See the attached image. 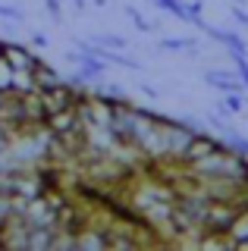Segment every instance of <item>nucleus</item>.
Segmentation results:
<instances>
[{
    "label": "nucleus",
    "mask_w": 248,
    "mask_h": 251,
    "mask_svg": "<svg viewBox=\"0 0 248 251\" xmlns=\"http://www.w3.org/2000/svg\"><path fill=\"white\" fill-rule=\"evenodd\" d=\"M217 148H223V138L220 135H211V132H198L195 138L189 141V148H185V154H182V163H195L201 160V157H207L211 151H217Z\"/></svg>",
    "instance_id": "nucleus-1"
},
{
    "label": "nucleus",
    "mask_w": 248,
    "mask_h": 251,
    "mask_svg": "<svg viewBox=\"0 0 248 251\" xmlns=\"http://www.w3.org/2000/svg\"><path fill=\"white\" fill-rule=\"evenodd\" d=\"M3 57L10 60L13 69H22V73H32L35 63L41 60L32 47H25V44H19V41H3Z\"/></svg>",
    "instance_id": "nucleus-2"
},
{
    "label": "nucleus",
    "mask_w": 248,
    "mask_h": 251,
    "mask_svg": "<svg viewBox=\"0 0 248 251\" xmlns=\"http://www.w3.org/2000/svg\"><path fill=\"white\" fill-rule=\"evenodd\" d=\"M204 85H211V88L217 91H223V94H229V91H245V85H242V78H239L236 69H204Z\"/></svg>",
    "instance_id": "nucleus-3"
},
{
    "label": "nucleus",
    "mask_w": 248,
    "mask_h": 251,
    "mask_svg": "<svg viewBox=\"0 0 248 251\" xmlns=\"http://www.w3.org/2000/svg\"><path fill=\"white\" fill-rule=\"evenodd\" d=\"M32 198H25V195H0V232H3V226L10 223L13 217H19L22 210H25V204Z\"/></svg>",
    "instance_id": "nucleus-4"
},
{
    "label": "nucleus",
    "mask_w": 248,
    "mask_h": 251,
    "mask_svg": "<svg viewBox=\"0 0 248 251\" xmlns=\"http://www.w3.org/2000/svg\"><path fill=\"white\" fill-rule=\"evenodd\" d=\"M35 85H38V91L41 88H53V85H60V82H66V75H60L57 69L50 66V63H44V60H38L35 63Z\"/></svg>",
    "instance_id": "nucleus-5"
},
{
    "label": "nucleus",
    "mask_w": 248,
    "mask_h": 251,
    "mask_svg": "<svg viewBox=\"0 0 248 251\" xmlns=\"http://www.w3.org/2000/svg\"><path fill=\"white\" fill-rule=\"evenodd\" d=\"M195 44H198V38H176V35H170V38H160L157 41V53H185Z\"/></svg>",
    "instance_id": "nucleus-6"
},
{
    "label": "nucleus",
    "mask_w": 248,
    "mask_h": 251,
    "mask_svg": "<svg viewBox=\"0 0 248 251\" xmlns=\"http://www.w3.org/2000/svg\"><path fill=\"white\" fill-rule=\"evenodd\" d=\"M91 41L100 44V47H110V50H123V47H129V41L123 35H113V31H98V35H91Z\"/></svg>",
    "instance_id": "nucleus-7"
},
{
    "label": "nucleus",
    "mask_w": 248,
    "mask_h": 251,
    "mask_svg": "<svg viewBox=\"0 0 248 251\" xmlns=\"http://www.w3.org/2000/svg\"><path fill=\"white\" fill-rule=\"evenodd\" d=\"M123 13H126L129 16V19H132V25H135V31H142V35H151V31H157V25H154V22H148V19H145V16L142 13H138L135 10V6H123Z\"/></svg>",
    "instance_id": "nucleus-8"
},
{
    "label": "nucleus",
    "mask_w": 248,
    "mask_h": 251,
    "mask_svg": "<svg viewBox=\"0 0 248 251\" xmlns=\"http://www.w3.org/2000/svg\"><path fill=\"white\" fill-rule=\"evenodd\" d=\"M13 78H16V69L10 66V60L0 53V94L13 91Z\"/></svg>",
    "instance_id": "nucleus-9"
},
{
    "label": "nucleus",
    "mask_w": 248,
    "mask_h": 251,
    "mask_svg": "<svg viewBox=\"0 0 248 251\" xmlns=\"http://www.w3.org/2000/svg\"><path fill=\"white\" fill-rule=\"evenodd\" d=\"M223 104H226V107L232 110V116H236V113H242V107H245L242 91H229V94H223Z\"/></svg>",
    "instance_id": "nucleus-10"
},
{
    "label": "nucleus",
    "mask_w": 248,
    "mask_h": 251,
    "mask_svg": "<svg viewBox=\"0 0 248 251\" xmlns=\"http://www.w3.org/2000/svg\"><path fill=\"white\" fill-rule=\"evenodd\" d=\"M229 57H232V63H236V73H239V78H242V85L248 91V57L245 53H229Z\"/></svg>",
    "instance_id": "nucleus-11"
},
{
    "label": "nucleus",
    "mask_w": 248,
    "mask_h": 251,
    "mask_svg": "<svg viewBox=\"0 0 248 251\" xmlns=\"http://www.w3.org/2000/svg\"><path fill=\"white\" fill-rule=\"evenodd\" d=\"M0 19H16V22H22V19H25V13H22L19 6H10V3H0Z\"/></svg>",
    "instance_id": "nucleus-12"
},
{
    "label": "nucleus",
    "mask_w": 248,
    "mask_h": 251,
    "mask_svg": "<svg viewBox=\"0 0 248 251\" xmlns=\"http://www.w3.org/2000/svg\"><path fill=\"white\" fill-rule=\"evenodd\" d=\"M229 16H232V19H236V25H242V28L248 31V10H242V3H232Z\"/></svg>",
    "instance_id": "nucleus-13"
},
{
    "label": "nucleus",
    "mask_w": 248,
    "mask_h": 251,
    "mask_svg": "<svg viewBox=\"0 0 248 251\" xmlns=\"http://www.w3.org/2000/svg\"><path fill=\"white\" fill-rule=\"evenodd\" d=\"M44 6H48L50 19L53 22H63V10H60V0H44Z\"/></svg>",
    "instance_id": "nucleus-14"
},
{
    "label": "nucleus",
    "mask_w": 248,
    "mask_h": 251,
    "mask_svg": "<svg viewBox=\"0 0 248 251\" xmlns=\"http://www.w3.org/2000/svg\"><path fill=\"white\" fill-rule=\"evenodd\" d=\"M185 10H189V19H195V16H201V10H204V0H185ZM189 25V22H185Z\"/></svg>",
    "instance_id": "nucleus-15"
},
{
    "label": "nucleus",
    "mask_w": 248,
    "mask_h": 251,
    "mask_svg": "<svg viewBox=\"0 0 248 251\" xmlns=\"http://www.w3.org/2000/svg\"><path fill=\"white\" fill-rule=\"evenodd\" d=\"M28 41H32L35 47H48V44H50L48 35H41V31H32V35H28Z\"/></svg>",
    "instance_id": "nucleus-16"
},
{
    "label": "nucleus",
    "mask_w": 248,
    "mask_h": 251,
    "mask_svg": "<svg viewBox=\"0 0 248 251\" xmlns=\"http://www.w3.org/2000/svg\"><path fill=\"white\" fill-rule=\"evenodd\" d=\"M138 91H142L145 98H151V100H154V98H160V91L154 88V85H148V82H142V85H138Z\"/></svg>",
    "instance_id": "nucleus-17"
},
{
    "label": "nucleus",
    "mask_w": 248,
    "mask_h": 251,
    "mask_svg": "<svg viewBox=\"0 0 248 251\" xmlns=\"http://www.w3.org/2000/svg\"><path fill=\"white\" fill-rule=\"evenodd\" d=\"M73 6H75V10H85V6H88V0H73Z\"/></svg>",
    "instance_id": "nucleus-18"
},
{
    "label": "nucleus",
    "mask_w": 248,
    "mask_h": 251,
    "mask_svg": "<svg viewBox=\"0 0 248 251\" xmlns=\"http://www.w3.org/2000/svg\"><path fill=\"white\" fill-rule=\"evenodd\" d=\"M91 3H95V6H107V0H91Z\"/></svg>",
    "instance_id": "nucleus-19"
},
{
    "label": "nucleus",
    "mask_w": 248,
    "mask_h": 251,
    "mask_svg": "<svg viewBox=\"0 0 248 251\" xmlns=\"http://www.w3.org/2000/svg\"><path fill=\"white\" fill-rule=\"evenodd\" d=\"M232 3H245V0H232Z\"/></svg>",
    "instance_id": "nucleus-20"
},
{
    "label": "nucleus",
    "mask_w": 248,
    "mask_h": 251,
    "mask_svg": "<svg viewBox=\"0 0 248 251\" xmlns=\"http://www.w3.org/2000/svg\"><path fill=\"white\" fill-rule=\"evenodd\" d=\"M0 53H3V41H0Z\"/></svg>",
    "instance_id": "nucleus-21"
},
{
    "label": "nucleus",
    "mask_w": 248,
    "mask_h": 251,
    "mask_svg": "<svg viewBox=\"0 0 248 251\" xmlns=\"http://www.w3.org/2000/svg\"><path fill=\"white\" fill-rule=\"evenodd\" d=\"M245 104H248V98H245Z\"/></svg>",
    "instance_id": "nucleus-22"
}]
</instances>
